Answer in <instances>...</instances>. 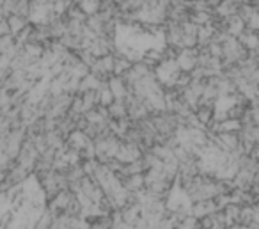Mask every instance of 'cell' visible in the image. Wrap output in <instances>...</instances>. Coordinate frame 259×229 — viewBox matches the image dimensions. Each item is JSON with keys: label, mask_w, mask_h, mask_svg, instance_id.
Returning a JSON list of instances; mask_svg holds the SVG:
<instances>
[{"label": "cell", "mask_w": 259, "mask_h": 229, "mask_svg": "<svg viewBox=\"0 0 259 229\" xmlns=\"http://www.w3.org/2000/svg\"><path fill=\"white\" fill-rule=\"evenodd\" d=\"M141 157H142V149H141V147L135 146V144L124 142V140L121 142L117 155H115V158H117L121 164H132V162L141 160Z\"/></svg>", "instance_id": "6da1fadb"}, {"label": "cell", "mask_w": 259, "mask_h": 229, "mask_svg": "<svg viewBox=\"0 0 259 229\" xmlns=\"http://www.w3.org/2000/svg\"><path fill=\"white\" fill-rule=\"evenodd\" d=\"M238 40H240V43L243 45L245 48H247L248 52L255 50V48H259V32H255V30L252 29H245L243 32L238 36Z\"/></svg>", "instance_id": "5b68a950"}, {"label": "cell", "mask_w": 259, "mask_h": 229, "mask_svg": "<svg viewBox=\"0 0 259 229\" xmlns=\"http://www.w3.org/2000/svg\"><path fill=\"white\" fill-rule=\"evenodd\" d=\"M247 29V25H245V22L240 18V16H231V18H227V32L231 34V36L238 37L243 30Z\"/></svg>", "instance_id": "ba28073f"}, {"label": "cell", "mask_w": 259, "mask_h": 229, "mask_svg": "<svg viewBox=\"0 0 259 229\" xmlns=\"http://www.w3.org/2000/svg\"><path fill=\"white\" fill-rule=\"evenodd\" d=\"M2 4H4V0H0V6H2Z\"/></svg>", "instance_id": "9a60e30c"}, {"label": "cell", "mask_w": 259, "mask_h": 229, "mask_svg": "<svg viewBox=\"0 0 259 229\" xmlns=\"http://www.w3.org/2000/svg\"><path fill=\"white\" fill-rule=\"evenodd\" d=\"M64 2H68V4H78L80 0H64Z\"/></svg>", "instance_id": "5bb4252c"}, {"label": "cell", "mask_w": 259, "mask_h": 229, "mask_svg": "<svg viewBox=\"0 0 259 229\" xmlns=\"http://www.w3.org/2000/svg\"><path fill=\"white\" fill-rule=\"evenodd\" d=\"M108 89H110V93L114 94V98L115 100H119V101H122L126 96L130 94V87H128V84H126V80L122 79V77H112L110 80H108Z\"/></svg>", "instance_id": "3957f363"}, {"label": "cell", "mask_w": 259, "mask_h": 229, "mask_svg": "<svg viewBox=\"0 0 259 229\" xmlns=\"http://www.w3.org/2000/svg\"><path fill=\"white\" fill-rule=\"evenodd\" d=\"M6 36H11V29L8 25V20H2L0 22V37H6Z\"/></svg>", "instance_id": "8fae6325"}, {"label": "cell", "mask_w": 259, "mask_h": 229, "mask_svg": "<svg viewBox=\"0 0 259 229\" xmlns=\"http://www.w3.org/2000/svg\"><path fill=\"white\" fill-rule=\"evenodd\" d=\"M215 103H199V107L194 110L195 118H197L199 125L202 126V128H208L209 125H211L213 121H215Z\"/></svg>", "instance_id": "7a4b0ae2"}, {"label": "cell", "mask_w": 259, "mask_h": 229, "mask_svg": "<svg viewBox=\"0 0 259 229\" xmlns=\"http://www.w3.org/2000/svg\"><path fill=\"white\" fill-rule=\"evenodd\" d=\"M178 66L183 71H192L197 66V48L195 50H180L178 54Z\"/></svg>", "instance_id": "277c9868"}, {"label": "cell", "mask_w": 259, "mask_h": 229, "mask_svg": "<svg viewBox=\"0 0 259 229\" xmlns=\"http://www.w3.org/2000/svg\"><path fill=\"white\" fill-rule=\"evenodd\" d=\"M6 20H8V25H9V29H11V36H18V34L30 23V20L22 18V16H18V15H9Z\"/></svg>", "instance_id": "52a82bcc"}, {"label": "cell", "mask_w": 259, "mask_h": 229, "mask_svg": "<svg viewBox=\"0 0 259 229\" xmlns=\"http://www.w3.org/2000/svg\"><path fill=\"white\" fill-rule=\"evenodd\" d=\"M255 208H259V203H257V204H255Z\"/></svg>", "instance_id": "2e32d148"}, {"label": "cell", "mask_w": 259, "mask_h": 229, "mask_svg": "<svg viewBox=\"0 0 259 229\" xmlns=\"http://www.w3.org/2000/svg\"><path fill=\"white\" fill-rule=\"evenodd\" d=\"M247 27L252 30H255V32H259V9L254 13V16H252L250 20L247 22Z\"/></svg>", "instance_id": "30bf717a"}, {"label": "cell", "mask_w": 259, "mask_h": 229, "mask_svg": "<svg viewBox=\"0 0 259 229\" xmlns=\"http://www.w3.org/2000/svg\"><path fill=\"white\" fill-rule=\"evenodd\" d=\"M100 2L101 0H80L78 6L87 13V15H96L100 11Z\"/></svg>", "instance_id": "9c48e42d"}, {"label": "cell", "mask_w": 259, "mask_h": 229, "mask_svg": "<svg viewBox=\"0 0 259 229\" xmlns=\"http://www.w3.org/2000/svg\"><path fill=\"white\" fill-rule=\"evenodd\" d=\"M124 2H126V0H114V4H115V6H119V8H121V6L124 4Z\"/></svg>", "instance_id": "4fadbf2b"}, {"label": "cell", "mask_w": 259, "mask_h": 229, "mask_svg": "<svg viewBox=\"0 0 259 229\" xmlns=\"http://www.w3.org/2000/svg\"><path fill=\"white\" fill-rule=\"evenodd\" d=\"M6 18H8V13H6L4 8L0 6V22H2V20H6Z\"/></svg>", "instance_id": "7c38bea8"}, {"label": "cell", "mask_w": 259, "mask_h": 229, "mask_svg": "<svg viewBox=\"0 0 259 229\" xmlns=\"http://www.w3.org/2000/svg\"><path fill=\"white\" fill-rule=\"evenodd\" d=\"M107 108H108V116H110V121H124V119H128V108H126L124 101L115 100Z\"/></svg>", "instance_id": "8992f818"}]
</instances>
